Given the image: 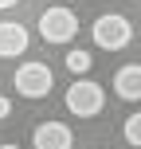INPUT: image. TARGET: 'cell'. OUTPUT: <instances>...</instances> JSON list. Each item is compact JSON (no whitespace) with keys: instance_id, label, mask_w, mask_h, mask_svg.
Masks as SVG:
<instances>
[{"instance_id":"obj_1","label":"cell","mask_w":141,"mask_h":149,"mask_svg":"<svg viewBox=\"0 0 141 149\" xmlns=\"http://www.w3.org/2000/svg\"><path fill=\"white\" fill-rule=\"evenodd\" d=\"M102 106H106V90L94 79H74L67 86V110L74 118H94L102 114Z\"/></svg>"},{"instance_id":"obj_2","label":"cell","mask_w":141,"mask_h":149,"mask_svg":"<svg viewBox=\"0 0 141 149\" xmlns=\"http://www.w3.org/2000/svg\"><path fill=\"white\" fill-rule=\"evenodd\" d=\"M90 36H94V43L102 47V51H122V47H129V39H133V28H129L126 16L106 12V16H98V20H94Z\"/></svg>"},{"instance_id":"obj_3","label":"cell","mask_w":141,"mask_h":149,"mask_svg":"<svg viewBox=\"0 0 141 149\" xmlns=\"http://www.w3.org/2000/svg\"><path fill=\"white\" fill-rule=\"evenodd\" d=\"M39 36L43 43H71L78 36V20L71 8H43L39 12Z\"/></svg>"},{"instance_id":"obj_4","label":"cell","mask_w":141,"mask_h":149,"mask_svg":"<svg viewBox=\"0 0 141 149\" xmlns=\"http://www.w3.org/2000/svg\"><path fill=\"white\" fill-rule=\"evenodd\" d=\"M51 86H55V74L47 63H24L16 71V94H24V98H47Z\"/></svg>"},{"instance_id":"obj_5","label":"cell","mask_w":141,"mask_h":149,"mask_svg":"<svg viewBox=\"0 0 141 149\" xmlns=\"http://www.w3.org/2000/svg\"><path fill=\"white\" fill-rule=\"evenodd\" d=\"M71 141H74V134L63 122H39L35 134H31V145L35 149H71Z\"/></svg>"},{"instance_id":"obj_6","label":"cell","mask_w":141,"mask_h":149,"mask_svg":"<svg viewBox=\"0 0 141 149\" xmlns=\"http://www.w3.org/2000/svg\"><path fill=\"white\" fill-rule=\"evenodd\" d=\"M28 43H31V36H28V28H24V24L0 20V55H4V59L24 55V51H28Z\"/></svg>"},{"instance_id":"obj_7","label":"cell","mask_w":141,"mask_h":149,"mask_svg":"<svg viewBox=\"0 0 141 149\" xmlns=\"http://www.w3.org/2000/svg\"><path fill=\"white\" fill-rule=\"evenodd\" d=\"M114 90H118V98H126V102H141V63L118 67V74H114Z\"/></svg>"},{"instance_id":"obj_8","label":"cell","mask_w":141,"mask_h":149,"mask_svg":"<svg viewBox=\"0 0 141 149\" xmlns=\"http://www.w3.org/2000/svg\"><path fill=\"white\" fill-rule=\"evenodd\" d=\"M63 63H67V71L78 79V74H86V71H90V63H94V59H90V51L74 47V51H67V59H63Z\"/></svg>"},{"instance_id":"obj_9","label":"cell","mask_w":141,"mask_h":149,"mask_svg":"<svg viewBox=\"0 0 141 149\" xmlns=\"http://www.w3.org/2000/svg\"><path fill=\"white\" fill-rule=\"evenodd\" d=\"M122 134H126V141L133 149H141V114H129L126 126H122Z\"/></svg>"},{"instance_id":"obj_10","label":"cell","mask_w":141,"mask_h":149,"mask_svg":"<svg viewBox=\"0 0 141 149\" xmlns=\"http://www.w3.org/2000/svg\"><path fill=\"white\" fill-rule=\"evenodd\" d=\"M8 114H12V102H8V98H4V94H0V122H4V118H8Z\"/></svg>"},{"instance_id":"obj_11","label":"cell","mask_w":141,"mask_h":149,"mask_svg":"<svg viewBox=\"0 0 141 149\" xmlns=\"http://www.w3.org/2000/svg\"><path fill=\"white\" fill-rule=\"evenodd\" d=\"M12 4H20V0H0V12H4V8H12Z\"/></svg>"},{"instance_id":"obj_12","label":"cell","mask_w":141,"mask_h":149,"mask_svg":"<svg viewBox=\"0 0 141 149\" xmlns=\"http://www.w3.org/2000/svg\"><path fill=\"white\" fill-rule=\"evenodd\" d=\"M0 149H20V145H16V141H4V145H0Z\"/></svg>"}]
</instances>
